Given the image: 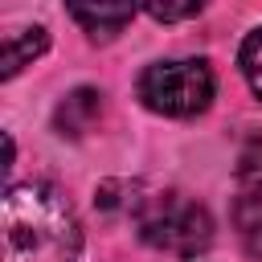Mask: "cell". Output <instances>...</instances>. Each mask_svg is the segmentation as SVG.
<instances>
[{"label": "cell", "instance_id": "1", "mask_svg": "<svg viewBox=\"0 0 262 262\" xmlns=\"http://www.w3.org/2000/svg\"><path fill=\"white\" fill-rule=\"evenodd\" d=\"M0 233L4 262H78L82 250V229L70 201L45 180L8 184L0 205Z\"/></svg>", "mask_w": 262, "mask_h": 262}, {"label": "cell", "instance_id": "2", "mask_svg": "<svg viewBox=\"0 0 262 262\" xmlns=\"http://www.w3.org/2000/svg\"><path fill=\"white\" fill-rule=\"evenodd\" d=\"M139 237L164 254L196 258L213 242V217L205 205L180 192H160V196L139 201Z\"/></svg>", "mask_w": 262, "mask_h": 262}, {"label": "cell", "instance_id": "3", "mask_svg": "<svg viewBox=\"0 0 262 262\" xmlns=\"http://www.w3.org/2000/svg\"><path fill=\"white\" fill-rule=\"evenodd\" d=\"M139 98L147 111L168 115V119H188L201 115L213 102V70L201 57L184 61H156L139 74Z\"/></svg>", "mask_w": 262, "mask_h": 262}, {"label": "cell", "instance_id": "4", "mask_svg": "<svg viewBox=\"0 0 262 262\" xmlns=\"http://www.w3.org/2000/svg\"><path fill=\"white\" fill-rule=\"evenodd\" d=\"M135 4L139 0H66L70 16L98 41H111L115 33H123L127 20L135 16Z\"/></svg>", "mask_w": 262, "mask_h": 262}, {"label": "cell", "instance_id": "5", "mask_svg": "<svg viewBox=\"0 0 262 262\" xmlns=\"http://www.w3.org/2000/svg\"><path fill=\"white\" fill-rule=\"evenodd\" d=\"M98 111H102V94L90 90V86H82V90H74V94H66V98L57 102V111H53V127H57L61 135L78 139V135H86V131L94 127Z\"/></svg>", "mask_w": 262, "mask_h": 262}, {"label": "cell", "instance_id": "6", "mask_svg": "<svg viewBox=\"0 0 262 262\" xmlns=\"http://www.w3.org/2000/svg\"><path fill=\"white\" fill-rule=\"evenodd\" d=\"M49 49V37H45V29H12L8 37H4V78H16L33 57H41Z\"/></svg>", "mask_w": 262, "mask_h": 262}, {"label": "cell", "instance_id": "7", "mask_svg": "<svg viewBox=\"0 0 262 262\" xmlns=\"http://www.w3.org/2000/svg\"><path fill=\"white\" fill-rule=\"evenodd\" d=\"M237 180L246 192L262 196V139H250L246 151L237 156Z\"/></svg>", "mask_w": 262, "mask_h": 262}, {"label": "cell", "instance_id": "8", "mask_svg": "<svg viewBox=\"0 0 262 262\" xmlns=\"http://www.w3.org/2000/svg\"><path fill=\"white\" fill-rule=\"evenodd\" d=\"M237 61H242V74H246L250 90L262 98V29H254V33L242 41V53H237Z\"/></svg>", "mask_w": 262, "mask_h": 262}, {"label": "cell", "instance_id": "9", "mask_svg": "<svg viewBox=\"0 0 262 262\" xmlns=\"http://www.w3.org/2000/svg\"><path fill=\"white\" fill-rule=\"evenodd\" d=\"M139 4H143L156 20H168V25H172V20H188V16H196L209 0H139Z\"/></svg>", "mask_w": 262, "mask_h": 262}, {"label": "cell", "instance_id": "10", "mask_svg": "<svg viewBox=\"0 0 262 262\" xmlns=\"http://www.w3.org/2000/svg\"><path fill=\"white\" fill-rule=\"evenodd\" d=\"M242 233H246V246H250V254L254 258H262V213L250 221V217H242Z\"/></svg>", "mask_w": 262, "mask_h": 262}]
</instances>
